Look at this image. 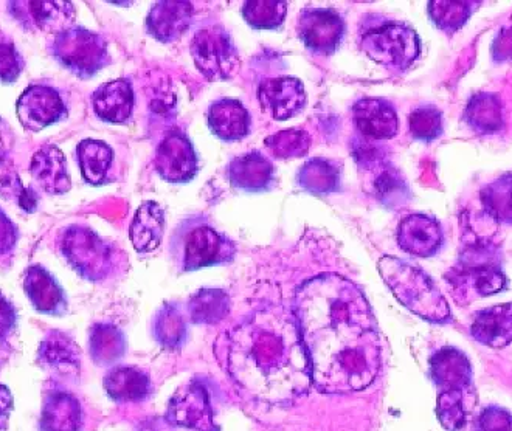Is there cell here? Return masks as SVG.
I'll return each mask as SVG.
<instances>
[{"label":"cell","mask_w":512,"mask_h":431,"mask_svg":"<svg viewBox=\"0 0 512 431\" xmlns=\"http://www.w3.org/2000/svg\"><path fill=\"white\" fill-rule=\"evenodd\" d=\"M94 111L106 123L122 125L134 111V90L128 80H115L103 84L92 97Z\"/></svg>","instance_id":"cell-26"},{"label":"cell","mask_w":512,"mask_h":431,"mask_svg":"<svg viewBox=\"0 0 512 431\" xmlns=\"http://www.w3.org/2000/svg\"><path fill=\"white\" fill-rule=\"evenodd\" d=\"M354 125L360 134L373 140H390L399 131L395 107L382 98H362L353 107Z\"/></svg>","instance_id":"cell-20"},{"label":"cell","mask_w":512,"mask_h":431,"mask_svg":"<svg viewBox=\"0 0 512 431\" xmlns=\"http://www.w3.org/2000/svg\"><path fill=\"white\" fill-rule=\"evenodd\" d=\"M443 228L427 214H410L398 228V244L405 253L418 258H432L443 247Z\"/></svg>","instance_id":"cell-18"},{"label":"cell","mask_w":512,"mask_h":431,"mask_svg":"<svg viewBox=\"0 0 512 431\" xmlns=\"http://www.w3.org/2000/svg\"><path fill=\"white\" fill-rule=\"evenodd\" d=\"M24 290L36 311L47 315H64L67 311L66 292L55 276L41 266H32L25 273Z\"/></svg>","instance_id":"cell-23"},{"label":"cell","mask_w":512,"mask_h":431,"mask_svg":"<svg viewBox=\"0 0 512 431\" xmlns=\"http://www.w3.org/2000/svg\"><path fill=\"white\" fill-rule=\"evenodd\" d=\"M227 173L232 187L244 193H266L274 187V165L260 151H250L236 157L230 162Z\"/></svg>","instance_id":"cell-21"},{"label":"cell","mask_w":512,"mask_h":431,"mask_svg":"<svg viewBox=\"0 0 512 431\" xmlns=\"http://www.w3.org/2000/svg\"><path fill=\"white\" fill-rule=\"evenodd\" d=\"M229 295L224 290L202 289L188 300V315L196 325H216L229 314Z\"/></svg>","instance_id":"cell-35"},{"label":"cell","mask_w":512,"mask_h":431,"mask_svg":"<svg viewBox=\"0 0 512 431\" xmlns=\"http://www.w3.org/2000/svg\"><path fill=\"white\" fill-rule=\"evenodd\" d=\"M0 197L18 205L25 213H35L38 210V194L33 188L25 187L16 173L0 177Z\"/></svg>","instance_id":"cell-43"},{"label":"cell","mask_w":512,"mask_h":431,"mask_svg":"<svg viewBox=\"0 0 512 431\" xmlns=\"http://www.w3.org/2000/svg\"><path fill=\"white\" fill-rule=\"evenodd\" d=\"M104 390L115 402H143L153 393V385L142 369L118 366L104 377Z\"/></svg>","instance_id":"cell-27"},{"label":"cell","mask_w":512,"mask_h":431,"mask_svg":"<svg viewBox=\"0 0 512 431\" xmlns=\"http://www.w3.org/2000/svg\"><path fill=\"white\" fill-rule=\"evenodd\" d=\"M474 431H512V414L497 405L486 407L475 419Z\"/></svg>","instance_id":"cell-45"},{"label":"cell","mask_w":512,"mask_h":431,"mask_svg":"<svg viewBox=\"0 0 512 431\" xmlns=\"http://www.w3.org/2000/svg\"><path fill=\"white\" fill-rule=\"evenodd\" d=\"M171 256L182 272L232 263L236 245L201 216L180 222L171 238Z\"/></svg>","instance_id":"cell-5"},{"label":"cell","mask_w":512,"mask_h":431,"mask_svg":"<svg viewBox=\"0 0 512 431\" xmlns=\"http://www.w3.org/2000/svg\"><path fill=\"white\" fill-rule=\"evenodd\" d=\"M14 18L25 28H35L39 32L58 33L72 27L75 7L70 2H11Z\"/></svg>","instance_id":"cell-17"},{"label":"cell","mask_w":512,"mask_h":431,"mask_svg":"<svg viewBox=\"0 0 512 431\" xmlns=\"http://www.w3.org/2000/svg\"><path fill=\"white\" fill-rule=\"evenodd\" d=\"M360 49L385 69L405 72L421 55V41L410 25L385 21L362 32Z\"/></svg>","instance_id":"cell-6"},{"label":"cell","mask_w":512,"mask_h":431,"mask_svg":"<svg viewBox=\"0 0 512 431\" xmlns=\"http://www.w3.org/2000/svg\"><path fill=\"white\" fill-rule=\"evenodd\" d=\"M156 169L163 180L170 183H187L198 174V154L187 135L173 132L163 138L157 148Z\"/></svg>","instance_id":"cell-14"},{"label":"cell","mask_w":512,"mask_h":431,"mask_svg":"<svg viewBox=\"0 0 512 431\" xmlns=\"http://www.w3.org/2000/svg\"><path fill=\"white\" fill-rule=\"evenodd\" d=\"M410 131L413 137L421 142H433L440 138L444 131L443 114L432 104L418 107L410 115Z\"/></svg>","instance_id":"cell-42"},{"label":"cell","mask_w":512,"mask_h":431,"mask_svg":"<svg viewBox=\"0 0 512 431\" xmlns=\"http://www.w3.org/2000/svg\"><path fill=\"white\" fill-rule=\"evenodd\" d=\"M464 118L478 134L491 135L502 131L503 115L500 98L494 94H478L471 98Z\"/></svg>","instance_id":"cell-34"},{"label":"cell","mask_w":512,"mask_h":431,"mask_svg":"<svg viewBox=\"0 0 512 431\" xmlns=\"http://www.w3.org/2000/svg\"><path fill=\"white\" fill-rule=\"evenodd\" d=\"M378 267L385 284L409 311L435 325L452 323L449 303L423 269L395 256H384Z\"/></svg>","instance_id":"cell-4"},{"label":"cell","mask_w":512,"mask_h":431,"mask_svg":"<svg viewBox=\"0 0 512 431\" xmlns=\"http://www.w3.org/2000/svg\"><path fill=\"white\" fill-rule=\"evenodd\" d=\"M165 232V213L156 202H145L132 219L129 236L132 245L139 253L154 252L162 242Z\"/></svg>","instance_id":"cell-29"},{"label":"cell","mask_w":512,"mask_h":431,"mask_svg":"<svg viewBox=\"0 0 512 431\" xmlns=\"http://www.w3.org/2000/svg\"><path fill=\"white\" fill-rule=\"evenodd\" d=\"M261 107L275 120L297 117L308 104L305 86L292 76H280L263 81L258 89Z\"/></svg>","instance_id":"cell-16"},{"label":"cell","mask_w":512,"mask_h":431,"mask_svg":"<svg viewBox=\"0 0 512 431\" xmlns=\"http://www.w3.org/2000/svg\"><path fill=\"white\" fill-rule=\"evenodd\" d=\"M154 338L167 349H180L187 343L188 328L184 312L176 304H167L154 318Z\"/></svg>","instance_id":"cell-36"},{"label":"cell","mask_w":512,"mask_h":431,"mask_svg":"<svg viewBox=\"0 0 512 431\" xmlns=\"http://www.w3.org/2000/svg\"><path fill=\"white\" fill-rule=\"evenodd\" d=\"M78 162L84 180L94 187H100L108 179L109 169L114 162L111 146L100 140H83L77 148Z\"/></svg>","instance_id":"cell-32"},{"label":"cell","mask_w":512,"mask_h":431,"mask_svg":"<svg viewBox=\"0 0 512 431\" xmlns=\"http://www.w3.org/2000/svg\"><path fill=\"white\" fill-rule=\"evenodd\" d=\"M288 4L281 0H250L243 7V18L255 30H277L284 24Z\"/></svg>","instance_id":"cell-40"},{"label":"cell","mask_w":512,"mask_h":431,"mask_svg":"<svg viewBox=\"0 0 512 431\" xmlns=\"http://www.w3.org/2000/svg\"><path fill=\"white\" fill-rule=\"evenodd\" d=\"M14 325H16V311L4 297H0V340L10 335Z\"/></svg>","instance_id":"cell-47"},{"label":"cell","mask_w":512,"mask_h":431,"mask_svg":"<svg viewBox=\"0 0 512 431\" xmlns=\"http://www.w3.org/2000/svg\"><path fill=\"white\" fill-rule=\"evenodd\" d=\"M472 337L481 345L500 349L512 343V303L497 304L475 314Z\"/></svg>","instance_id":"cell-24"},{"label":"cell","mask_w":512,"mask_h":431,"mask_svg":"<svg viewBox=\"0 0 512 431\" xmlns=\"http://www.w3.org/2000/svg\"><path fill=\"white\" fill-rule=\"evenodd\" d=\"M83 411L77 397L55 391L45 397L41 414V431H80Z\"/></svg>","instance_id":"cell-28"},{"label":"cell","mask_w":512,"mask_h":431,"mask_svg":"<svg viewBox=\"0 0 512 431\" xmlns=\"http://www.w3.org/2000/svg\"><path fill=\"white\" fill-rule=\"evenodd\" d=\"M298 187L314 196H329L342 187V168L328 159H311L297 174Z\"/></svg>","instance_id":"cell-30"},{"label":"cell","mask_w":512,"mask_h":431,"mask_svg":"<svg viewBox=\"0 0 512 431\" xmlns=\"http://www.w3.org/2000/svg\"><path fill=\"white\" fill-rule=\"evenodd\" d=\"M264 145L277 159L289 160L305 157L311 148V137L301 129H286L264 140Z\"/></svg>","instance_id":"cell-41"},{"label":"cell","mask_w":512,"mask_h":431,"mask_svg":"<svg viewBox=\"0 0 512 431\" xmlns=\"http://www.w3.org/2000/svg\"><path fill=\"white\" fill-rule=\"evenodd\" d=\"M126 348L125 334L117 326L100 323L90 331V356L97 365H112L125 356Z\"/></svg>","instance_id":"cell-33"},{"label":"cell","mask_w":512,"mask_h":431,"mask_svg":"<svg viewBox=\"0 0 512 431\" xmlns=\"http://www.w3.org/2000/svg\"><path fill=\"white\" fill-rule=\"evenodd\" d=\"M207 125L224 142H236L249 135L250 114L241 101L224 98L208 109Z\"/></svg>","instance_id":"cell-25"},{"label":"cell","mask_w":512,"mask_h":431,"mask_svg":"<svg viewBox=\"0 0 512 431\" xmlns=\"http://www.w3.org/2000/svg\"><path fill=\"white\" fill-rule=\"evenodd\" d=\"M39 360L45 368H52L56 373H78L80 349L66 334L55 331L42 342Z\"/></svg>","instance_id":"cell-31"},{"label":"cell","mask_w":512,"mask_h":431,"mask_svg":"<svg viewBox=\"0 0 512 431\" xmlns=\"http://www.w3.org/2000/svg\"><path fill=\"white\" fill-rule=\"evenodd\" d=\"M194 66L208 81L230 80L239 69L232 35L222 25L208 24L194 33L190 45Z\"/></svg>","instance_id":"cell-9"},{"label":"cell","mask_w":512,"mask_h":431,"mask_svg":"<svg viewBox=\"0 0 512 431\" xmlns=\"http://www.w3.org/2000/svg\"><path fill=\"white\" fill-rule=\"evenodd\" d=\"M430 377L440 393H461L477 397L474 369L468 356L454 346H444L430 359Z\"/></svg>","instance_id":"cell-13"},{"label":"cell","mask_w":512,"mask_h":431,"mask_svg":"<svg viewBox=\"0 0 512 431\" xmlns=\"http://www.w3.org/2000/svg\"><path fill=\"white\" fill-rule=\"evenodd\" d=\"M16 114L24 129L39 132L66 118L67 107L58 90L33 84L16 103Z\"/></svg>","instance_id":"cell-12"},{"label":"cell","mask_w":512,"mask_h":431,"mask_svg":"<svg viewBox=\"0 0 512 431\" xmlns=\"http://www.w3.org/2000/svg\"><path fill=\"white\" fill-rule=\"evenodd\" d=\"M294 314L315 387L325 394L367 390L381 373L382 340L360 287L336 273L315 276L298 287Z\"/></svg>","instance_id":"cell-1"},{"label":"cell","mask_w":512,"mask_h":431,"mask_svg":"<svg viewBox=\"0 0 512 431\" xmlns=\"http://www.w3.org/2000/svg\"><path fill=\"white\" fill-rule=\"evenodd\" d=\"M168 419L177 427L194 431H218L213 421L212 404L201 383L182 388L171 400Z\"/></svg>","instance_id":"cell-15"},{"label":"cell","mask_w":512,"mask_h":431,"mask_svg":"<svg viewBox=\"0 0 512 431\" xmlns=\"http://www.w3.org/2000/svg\"><path fill=\"white\" fill-rule=\"evenodd\" d=\"M61 252L75 272L92 283L108 280L120 261L125 259L115 245L81 225L66 228L61 239Z\"/></svg>","instance_id":"cell-7"},{"label":"cell","mask_w":512,"mask_h":431,"mask_svg":"<svg viewBox=\"0 0 512 431\" xmlns=\"http://www.w3.org/2000/svg\"><path fill=\"white\" fill-rule=\"evenodd\" d=\"M225 359L238 390L260 404H289L311 390L297 318L284 307H263L244 318L229 334Z\"/></svg>","instance_id":"cell-2"},{"label":"cell","mask_w":512,"mask_h":431,"mask_svg":"<svg viewBox=\"0 0 512 431\" xmlns=\"http://www.w3.org/2000/svg\"><path fill=\"white\" fill-rule=\"evenodd\" d=\"M455 303L468 306L478 298L499 294L508 286L503 272V255L499 245L488 239H474L464 245L455 264L446 275Z\"/></svg>","instance_id":"cell-3"},{"label":"cell","mask_w":512,"mask_h":431,"mask_svg":"<svg viewBox=\"0 0 512 431\" xmlns=\"http://www.w3.org/2000/svg\"><path fill=\"white\" fill-rule=\"evenodd\" d=\"M360 171L368 173L370 193L390 210H399L409 204L410 193L407 180L402 177L398 169L382 157L378 149H357L356 159Z\"/></svg>","instance_id":"cell-10"},{"label":"cell","mask_w":512,"mask_h":431,"mask_svg":"<svg viewBox=\"0 0 512 431\" xmlns=\"http://www.w3.org/2000/svg\"><path fill=\"white\" fill-rule=\"evenodd\" d=\"M24 58L13 44L0 42V84H11L18 80L24 70Z\"/></svg>","instance_id":"cell-44"},{"label":"cell","mask_w":512,"mask_h":431,"mask_svg":"<svg viewBox=\"0 0 512 431\" xmlns=\"http://www.w3.org/2000/svg\"><path fill=\"white\" fill-rule=\"evenodd\" d=\"M11 411H13V396L7 387L0 385V431L7 428Z\"/></svg>","instance_id":"cell-48"},{"label":"cell","mask_w":512,"mask_h":431,"mask_svg":"<svg viewBox=\"0 0 512 431\" xmlns=\"http://www.w3.org/2000/svg\"><path fill=\"white\" fill-rule=\"evenodd\" d=\"M18 241V230L13 222L0 211V255L11 252Z\"/></svg>","instance_id":"cell-46"},{"label":"cell","mask_w":512,"mask_h":431,"mask_svg":"<svg viewBox=\"0 0 512 431\" xmlns=\"http://www.w3.org/2000/svg\"><path fill=\"white\" fill-rule=\"evenodd\" d=\"M481 202L494 221L512 225V173L486 185L481 190Z\"/></svg>","instance_id":"cell-39"},{"label":"cell","mask_w":512,"mask_h":431,"mask_svg":"<svg viewBox=\"0 0 512 431\" xmlns=\"http://www.w3.org/2000/svg\"><path fill=\"white\" fill-rule=\"evenodd\" d=\"M481 2H447V0H433L429 2V16L436 27L446 33H455L471 19Z\"/></svg>","instance_id":"cell-38"},{"label":"cell","mask_w":512,"mask_h":431,"mask_svg":"<svg viewBox=\"0 0 512 431\" xmlns=\"http://www.w3.org/2000/svg\"><path fill=\"white\" fill-rule=\"evenodd\" d=\"M30 173L39 187L52 196L66 194L72 188L66 156L56 146L45 145L35 152Z\"/></svg>","instance_id":"cell-22"},{"label":"cell","mask_w":512,"mask_h":431,"mask_svg":"<svg viewBox=\"0 0 512 431\" xmlns=\"http://www.w3.org/2000/svg\"><path fill=\"white\" fill-rule=\"evenodd\" d=\"M193 16L190 2H157L146 18V30L157 41L170 44L188 32Z\"/></svg>","instance_id":"cell-19"},{"label":"cell","mask_w":512,"mask_h":431,"mask_svg":"<svg viewBox=\"0 0 512 431\" xmlns=\"http://www.w3.org/2000/svg\"><path fill=\"white\" fill-rule=\"evenodd\" d=\"M477 405V397L461 393H440L436 400V416L447 431H460L468 424Z\"/></svg>","instance_id":"cell-37"},{"label":"cell","mask_w":512,"mask_h":431,"mask_svg":"<svg viewBox=\"0 0 512 431\" xmlns=\"http://www.w3.org/2000/svg\"><path fill=\"white\" fill-rule=\"evenodd\" d=\"M297 32L309 52L331 56L345 38V19L331 8H305L298 18Z\"/></svg>","instance_id":"cell-11"},{"label":"cell","mask_w":512,"mask_h":431,"mask_svg":"<svg viewBox=\"0 0 512 431\" xmlns=\"http://www.w3.org/2000/svg\"><path fill=\"white\" fill-rule=\"evenodd\" d=\"M52 55L78 78H92L111 64L108 42L84 27L66 28L53 39Z\"/></svg>","instance_id":"cell-8"}]
</instances>
